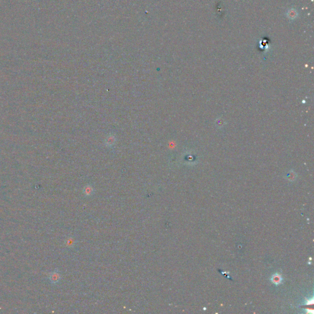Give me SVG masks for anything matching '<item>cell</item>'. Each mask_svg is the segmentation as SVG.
Instances as JSON below:
<instances>
[{
	"label": "cell",
	"mask_w": 314,
	"mask_h": 314,
	"mask_svg": "<svg viewBox=\"0 0 314 314\" xmlns=\"http://www.w3.org/2000/svg\"><path fill=\"white\" fill-rule=\"evenodd\" d=\"M50 279L52 281V282L56 283L58 281V274L55 273H53V274H51L50 277Z\"/></svg>",
	"instance_id": "6da1fadb"
},
{
	"label": "cell",
	"mask_w": 314,
	"mask_h": 314,
	"mask_svg": "<svg viewBox=\"0 0 314 314\" xmlns=\"http://www.w3.org/2000/svg\"><path fill=\"white\" fill-rule=\"evenodd\" d=\"M114 142H115V138L112 136H109L106 139V143L107 144V145H109V146L112 145V144H114Z\"/></svg>",
	"instance_id": "7a4b0ae2"
}]
</instances>
